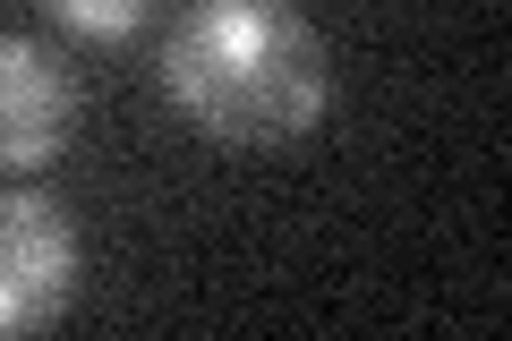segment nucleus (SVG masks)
<instances>
[{"label": "nucleus", "mask_w": 512, "mask_h": 341, "mask_svg": "<svg viewBox=\"0 0 512 341\" xmlns=\"http://www.w3.org/2000/svg\"><path fill=\"white\" fill-rule=\"evenodd\" d=\"M163 94L214 145L274 154L325 120L333 60L291 0H188L163 35Z\"/></svg>", "instance_id": "nucleus-1"}, {"label": "nucleus", "mask_w": 512, "mask_h": 341, "mask_svg": "<svg viewBox=\"0 0 512 341\" xmlns=\"http://www.w3.org/2000/svg\"><path fill=\"white\" fill-rule=\"evenodd\" d=\"M86 290V239L35 188H0V341L52 333Z\"/></svg>", "instance_id": "nucleus-2"}, {"label": "nucleus", "mask_w": 512, "mask_h": 341, "mask_svg": "<svg viewBox=\"0 0 512 341\" xmlns=\"http://www.w3.org/2000/svg\"><path fill=\"white\" fill-rule=\"evenodd\" d=\"M77 128V77L52 43L0 35V171H43L60 162Z\"/></svg>", "instance_id": "nucleus-3"}, {"label": "nucleus", "mask_w": 512, "mask_h": 341, "mask_svg": "<svg viewBox=\"0 0 512 341\" xmlns=\"http://www.w3.org/2000/svg\"><path fill=\"white\" fill-rule=\"evenodd\" d=\"M43 18H52L69 43L120 52V43H137L154 18H163V0H43Z\"/></svg>", "instance_id": "nucleus-4"}]
</instances>
